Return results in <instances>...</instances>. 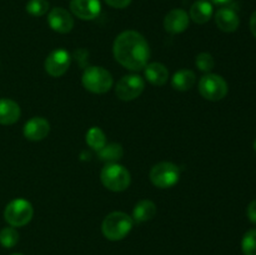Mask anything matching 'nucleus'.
<instances>
[{
    "label": "nucleus",
    "instance_id": "f257e3e1",
    "mask_svg": "<svg viewBox=\"0 0 256 255\" xmlns=\"http://www.w3.org/2000/svg\"><path fill=\"white\" fill-rule=\"evenodd\" d=\"M112 52L115 60L132 72L144 69L150 58V48L146 39L135 30H126L118 35Z\"/></svg>",
    "mask_w": 256,
    "mask_h": 255
},
{
    "label": "nucleus",
    "instance_id": "f03ea898",
    "mask_svg": "<svg viewBox=\"0 0 256 255\" xmlns=\"http://www.w3.org/2000/svg\"><path fill=\"white\" fill-rule=\"evenodd\" d=\"M134 220L122 212H112L106 215L102 224V232L106 239L112 242L122 240L132 232Z\"/></svg>",
    "mask_w": 256,
    "mask_h": 255
},
{
    "label": "nucleus",
    "instance_id": "7ed1b4c3",
    "mask_svg": "<svg viewBox=\"0 0 256 255\" xmlns=\"http://www.w3.org/2000/svg\"><path fill=\"white\" fill-rule=\"evenodd\" d=\"M82 82L85 89L94 94H104L112 88V74L102 66H88L82 74Z\"/></svg>",
    "mask_w": 256,
    "mask_h": 255
},
{
    "label": "nucleus",
    "instance_id": "20e7f679",
    "mask_svg": "<svg viewBox=\"0 0 256 255\" xmlns=\"http://www.w3.org/2000/svg\"><path fill=\"white\" fill-rule=\"evenodd\" d=\"M100 180L106 189L112 192H124L132 182V176L126 168L114 162L106 164L100 172Z\"/></svg>",
    "mask_w": 256,
    "mask_h": 255
},
{
    "label": "nucleus",
    "instance_id": "39448f33",
    "mask_svg": "<svg viewBox=\"0 0 256 255\" xmlns=\"http://www.w3.org/2000/svg\"><path fill=\"white\" fill-rule=\"evenodd\" d=\"M34 215V209H32V202L28 200L18 198V199L12 200L9 204L5 206L4 210V219L10 226L20 228L30 222Z\"/></svg>",
    "mask_w": 256,
    "mask_h": 255
},
{
    "label": "nucleus",
    "instance_id": "423d86ee",
    "mask_svg": "<svg viewBox=\"0 0 256 255\" xmlns=\"http://www.w3.org/2000/svg\"><path fill=\"white\" fill-rule=\"evenodd\" d=\"M150 180L160 189H169L178 184L180 178V170L170 162H162L155 164L150 170Z\"/></svg>",
    "mask_w": 256,
    "mask_h": 255
},
{
    "label": "nucleus",
    "instance_id": "0eeeda50",
    "mask_svg": "<svg viewBox=\"0 0 256 255\" xmlns=\"http://www.w3.org/2000/svg\"><path fill=\"white\" fill-rule=\"evenodd\" d=\"M228 82L218 74H206L200 79L199 92L204 99L210 102H219L228 94Z\"/></svg>",
    "mask_w": 256,
    "mask_h": 255
},
{
    "label": "nucleus",
    "instance_id": "6e6552de",
    "mask_svg": "<svg viewBox=\"0 0 256 255\" xmlns=\"http://www.w3.org/2000/svg\"><path fill=\"white\" fill-rule=\"evenodd\" d=\"M145 82L142 76L135 74L125 75L118 82L115 86V92L118 98L124 102H132L142 95L144 92Z\"/></svg>",
    "mask_w": 256,
    "mask_h": 255
},
{
    "label": "nucleus",
    "instance_id": "1a4fd4ad",
    "mask_svg": "<svg viewBox=\"0 0 256 255\" xmlns=\"http://www.w3.org/2000/svg\"><path fill=\"white\" fill-rule=\"evenodd\" d=\"M72 62V56L65 49H56L50 52L45 59V72L52 78H60L68 72Z\"/></svg>",
    "mask_w": 256,
    "mask_h": 255
},
{
    "label": "nucleus",
    "instance_id": "9d476101",
    "mask_svg": "<svg viewBox=\"0 0 256 255\" xmlns=\"http://www.w3.org/2000/svg\"><path fill=\"white\" fill-rule=\"evenodd\" d=\"M48 24L54 32L66 34L74 28V18L64 8H52L48 14Z\"/></svg>",
    "mask_w": 256,
    "mask_h": 255
},
{
    "label": "nucleus",
    "instance_id": "9b49d317",
    "mask_svg": "<svg viewBox=\"0 0 256 255\" xmlns=\"http://www.w3.org/2000/svg\"><path fill=\"white\" fill-rule=\"evenodd\" d=\"M70 10L82 20H94L102 12L100 0H72Z\"/></svg>",
    "mask_w": 256,
    "mask_h": 255
},
{
    "label": "nucleus",
    "instance_id": "f8f14e48",
    "mask_svg": "<svg viewBox=\"0 0 256 255\" xmlns=\"http://www.w3.org/2000/svg\"><path fill=\"white\" fill-rule=\"evenodd\" d=\"M190 16L182 9H172L164 19V28L168 32L175 35L185 32L189 28Z\"/></svg>",
    "mask_w": 256,
    "mask_h": 255
},
{
    "label": "nucleus",
    "instance_id": "ddd939ff",
    "mask_svg": "<svg viewBox=\"0 0 256 255\" xmlns=\"http://www.w3.org/2000/svg\"><path fill=\"white\" fill-rule=\"evenodd\" d=\"M50 132V124L42 116H34L24 125V136L32 142H40L45 139Z\"/></svg>",
    "mask_w": 256,
    "mask_h": 255
},
{
    "label": "nucleus",
    "instance_id": "4468645a",
    "mask_svg": "<svg viewBox=\"0 0 256 255\" xmlns=\"http://www.w3.org/2000/svg\"><path fill=\"white\" fill-rule=\"evenodd\" d=\"M215 22L222 32H234L239 28L240 19L232 8H220L215 14Z\"/></svg>",
    "mask_w": 256,
    "mask_h": 255
},
{
    "label": "nucleus",
    "instance_id": "2eb2a0df",
    "mask_svg": "<svg viewBox=\"0 0 256 255\" xmlns=\"http://www.w3.org/2000/svg\"><path fill=\"white\" fill-rule=\"evenodd\" d=\"M22 110L19 104L12 99H0V124L12 125L20 119Z\"/></svg>",
    "mask_w": 256,
    "mask_h": 255
},
{
    "label": "nucleus",
    "instance_id": "dca6fc26",
    "mask_svg": "<svg viewBox=\"0 0 256 255\" xmlns=\"http://www.w3.org/2000/svg\"><path fill=\"white\" fill-rule=\"evenodd\" d=\"M144 74L148 82L155 86H162L169 79V70L162 62H150L144 68Z\"/></svg>",
    "mask_w": 256,
    "mask_h": 255
},
{
    "label": "nucleus",
    "instance_id": "f3484780",
    "mask_svg": "<svg viewBox=\"0 0 256 255\" xmlns=\"http://www.w3.org/2000/svg\"><path fill=\"white\" fill-rule=\"evenodd\" d=\"M212 4L208 0H198L190 8V18L196 24H205L209 22L212 16Z\"/></svg>",
    "mask_w": 256,
    "mask_h": 255
},
{
    "label": "nucleus",
    "instance_id": "a211bd4d",
    "mask_svg": "<svg viewBox=\"0 0 256 255\" xmlns=\"http://www.w3.org/2000/svg\"><path fill=\"white\" fill-rule=\"evenodd\" d=\"M156 214V205L152 200H140L132 210V220L135 222H145L152 220Z\"/></svg>",
    "mask_w": 256,
    "mask_h": 255
},
{
    "label": "nucleus",
    "instance_id": "6ab92c4d",
    "mask_svg": "<svg viewBox=\"0 0 256 255\" xmlns=\"http://www.w3.org/2000/svg\"><path fill=\"white\" fill-rule=\"evenodd\" d=\"M196 82V76L192 70L182 69L175 72L172 78V85L175 90L179 92H188L194 86Z\"/></svg>",
    "mask_w": 256,
    "mask_h": 255
},
{
    "label": "nucleus",
    "instance_id": "aec40b11",
    "mask_svg": "<svg viewBox=\"0 0 256 255\" xmlns=\"http://www.w3.org/2000/svg\"><path fill=\"white\" fill-rule=\"evenodd\" d=\"M100 160L108 162V164H114V162H119L124 155V150L122 146L118 142H112V144H105L104 148L98 152Z\"/></svg>",
    "mask_w": 256,
    "mask_h": 255
},
{
    "label": "nucleus",
    "instance_id": "412c9836",
    "mask_svg": "<svg viewBox=\"0 0 256 255\" xmlns=\"http://www.w3.org/2000/svg\"><path fill=\"white\" fill-rule=\"evenodd\" d=\"M86 144L89 145L92 149L99 152V150L102 149V148H104L105 144H106V136H105L104 132L98 126L90 128L86 132Z\"/></svg>",
    "mask_w": 256,
    "mask_h": 255
},
{
    "label": "nucleus",
    "instance_id": "4be33fe9",
    "mask_svg": "<svg viewBox=\"0 0 256 255\" xmlns=\"http://www.w3.org/2000/svg\"><path fill=\"white\" fill-rule=\"evenodd\" d=\"M18 242H19V232L14 226H6L0 230V244L4 248L10 249L15 246Z\"/></svg>",
    "mask_w": 256,
    "mask_h": 255
},
{
    "label": "nucleus",
    "instance_id": "5701e85b",
    "mask_svg": "<svg viewBox=\"0 0 256 255\" xmlns=\"http://www.w3.org/2000/svg\"><path fill=\"white\" fill-rule=\"evenodd\" d=\"M25 9L32 16H42L49 10V2L48 0H29Z\"/></svg>",
    "mask_w": 256,
    "mask_h": 255
},
{
    "label": "nucleus",
    "instance_id": "b1692460",
    "mask_svg": "<svg viewBox=\"0 0 256 255\" xmlns=\"http://www.w3.org/2000/svg\"><path fill=\"white\" fill-rule=\"evenodd\" d=\"M242 249L244 255H256V229L245 232L242 240Z\"/></svg>",
    "mask_w": 256,
    "mask_h": 255
},
{
    "label": "nucleus",
    "instance_id": "393cba45",
    "mask_svg": "<svg viewBox=\"0 0 256 255\" xmlns=\"http://www.w3.org/2000/svg\"><path fill=\"white\" fill-rule=\"evenodd\" d=\"M214 58L209 52H200L195 59V65L200 72H209L214 68Z\"/></svg>",
    "mask_w": 256,
    "mask_h": 255
},
{
    "label": "nucleus",
    "instance_id": "a878e982",
    "mask_svg": "<svg viewBox=\"0 0 256 255\" xmlns=\"http://www.w3.org/2000/svg\"><path fill=\"white\" fill-rule=\"evenodd\" d=\"M105 2L115 9H124V8L129 6L132 0H105Z\"/></svg>",
    "mask_w": 256,
    "mask_h": 255
},
{
    "label": "nucleus",
    "instance_id": "bb28decb",
    "mask_svg": "<svg viewBox=\"0 0 256 255\" xmlns=\"http://www.w3.org/2000/svg\"><path fill=\"white\" fill-rule=\"evenodd\" d=\"M248 218L252 222L256 224V200H252L248 206Z\"/></svg>",
    "mask_w": 256,
    "mask_h": 255
},
{
    "label": "nucleus",
    "instance_id": "cd10ccee",
    "mask_svg": "<svg viewBox=\"0 0 256 255\" xmlns=\"http://www.w3.org/2000/svg\"><path fill=\"white\" fill-rule=\"evenodd\" d=\"M250 30H252V35L256 38V12H252V18H250Z\"/></svg>",
    "mask_w": 256,
    "mask_h": 255
},
{
    "label": "nucleus",
    "instance_id": "c85d7f7f",
    "mask_svg": "<svg viewBox=\"0 0 256 255\" xmlns=\"http://www.w3.org/2000/svg\"><path fill=\"white\" fill-rule=\"evenodd\" d=\"M210 2H214V4H216V5H228V4H230L232 0H210Z\"/></svg>",
    "mask_w": 256,
    "mask_h": 255
},
{
    "label": "nucleus",
    "instance_id": "c756f323",
    "mask_svg": "<svg viewBox=\"0 0 256 255\" xmlns=\"http://www.w3.org/2000/svg\"><path fill=\"white\" fill-rule=\"evenodd\" d=\"M254 150L256 152V139H255V142H254Z\"/></svg>",
    "mask_w": 256,
    "mask_h": 255
},
{
    "label": "nucleus",
    "instance_id": "7c9ffc66",
    "mask_svg": "<svg viewBox=\"0 0 256 255\" xmlns=\"http://www.w3.org/2000/svg\"><path fill=\"white\" fill-rule=\"evenodd\" d=\"M12 255H22V254H12Z\"/></svg>",
    "mask_w": 256,
    "mask_h": 255
}]
</instances>
